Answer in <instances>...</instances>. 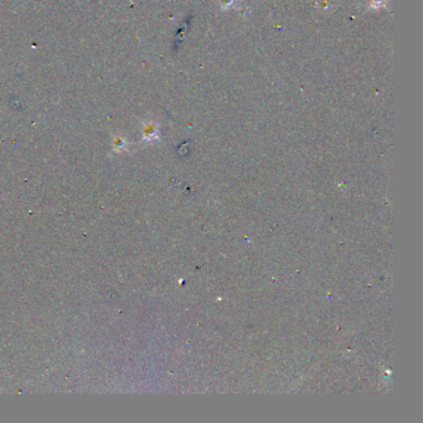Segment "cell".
Masks as SVG:
<instances>
[{"label":"cell","mask_w":423,"mask_h":423,"mask_svg":"<svg viewBox=\"0 0 423 423\" xmlns=\"http://www.w3.org/2000/svg\"><path fill=\"white\" fill-rule=\"evenodd\" d=\"M234 4V0H221V5L224 9H229L230 7H232Z\"/></svg>","instance_id":"7a4b0ae2"},{"label":"cell","mask_w":423,"mask_h":423,"mask_svg":"<svg viewBox=\"0 0 423 423\" xmlns=\"http://www.w3.org/2000/svg\"><path fill=\"white\" fill-rule=\"evenodd\" d=\"M386 2L387 0H370V5L373 9H379V8L384 7Z\"/></svg>","instance_id":"6da1fadb"}]
</instances>
